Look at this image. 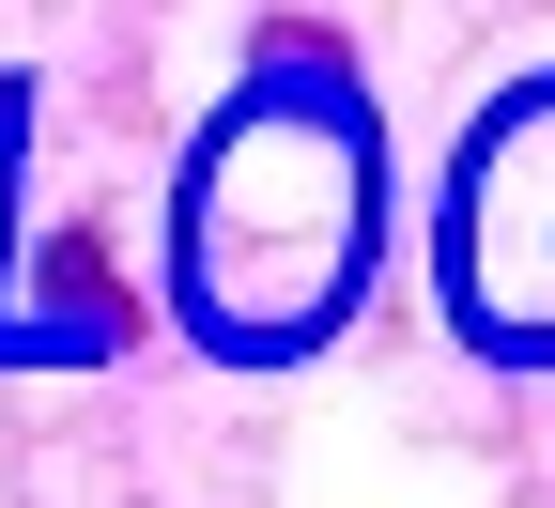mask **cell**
<instances>
[{"label": "cell", "instance_id": "obj_1", "mask_svg": "<svg viewBox=\"0 0 555 508\" xmlns=\"http://www.w3.org/2000/svg\"><path fill=\"white\" fill-rule=\"evenodd\" d=\"M47 294H62V309H108V247L62 232V247H47Z\"/></svg>", "mask_w": 555, "mask_h": 508}]
</instances>
